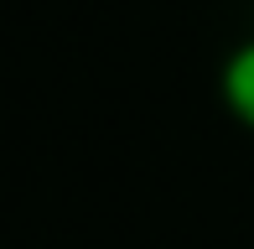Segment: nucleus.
I'll return each mask as SVG.
<instances>
[{"label":"nucleus","instance_id":"nucleus-1","mask_svg":"<svg viewBox=\"0 0 254 249\" xmlns=\"http://www.w3.org/2000/svg\"><path fill=\"white\" fill-rule=\"evenodd\" d=\"M218 99L244 130H254V37L239 42L223 58V73H218Z\"/></svg>","mask_w":254,"mask_h":249}]
</instances>
